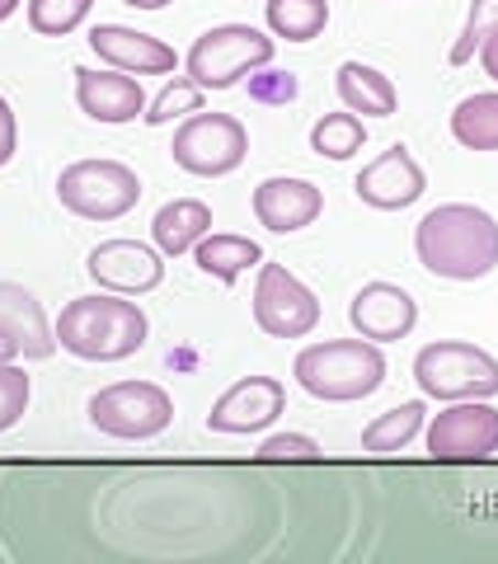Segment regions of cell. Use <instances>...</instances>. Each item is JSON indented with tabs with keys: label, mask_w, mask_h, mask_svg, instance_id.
<instances>
[{
	"label": "cell",
	"mask_w": 498,
	"mask_h": 564,
	"mask_svg": "<svg viewBox=\"0 0 498 564\" xmlns=\"http://www.w3.org/2000/svg\"><path fill=\"white\" fill-rule=\"evenodd\" d=\"M414 254L433 278L479 282L498 269V221L475 203H442L419 221Z\"/></svg>",
	"instance_id": "6da1fadb"
},
{
	"label": "cell",
	"mask_w": 498,
	"mask_h": 564,
	"mask_svg": "<svg viewBox=\"0 0 498 564\" xmlns=\"http://www.w3.org/2000/svg\"><path fill=\"white\" fill-rule=\"evenodd\" d=\"M147 311L118 292L76 296L57 315V348H66L80 362H122L147 348Z\"/></svg>",
	"instance_id": "7a4b0ae2"
},
{
	"label": "cell",
	"mask_w": 498,
	"mask_h": 564,
	"mask_svg": "<svg viewBox=\"0 0 498 564\" xmlns=\"http://www.w3.org/2000/svg\"><path fill=\"white\" fill-rule=\"evenodd\" d=\"M292 377L301 381V391L329 404H353L381 391L386 381V358L371 339H325L296 352Z\"/></svg>",
	"instance_id": "3957f363"
},
{
	"label": "cell",
	"mask_w": 498,
	"mask_h": 564,
	"mask_svg": "<svg viewBox=\"0 0 498 564\" xmlns=\"http://www.w3.org/2000/svg\"><path fill=\"white\" fill-rule=\"evenodd\" d=\"M273 52L278 43L255 24H217L188 47L184 70L198 90H230L245 76H255L259 66H269Z\"/></svg>",
	"instance_id": "277c9868"
},
{
	"label": "cell",
	"mask_w": 498,
	"mask_h": 564,
	"mask_svg": "<svg viewBox=\"0 0 498 564\" xmlns=\"http://www.w3.org/2000/svg\"><path fill=\"white\" fill-rule=\"evenodd\" d=\"M414 381L429 400H489L498 395V358L466 339H437L419 348Z\"/></svg>",
	"instance_id": "5b68a950"
},
{
	"label": "cell",
	"mask_w": 498,
	"mask_h": 564,
	"mask_svg": "<svg viewBox=\"0 0 498 564\" xmlns=\"http://www.w3.org/2000/svg\"><path fill=\"white\" fill-rule=\"evenodd\" d=\"M57 198L71 217L85 221H118L141 203V180L122 161H76L62 170Z\"/></svg>",
	"instance_id": "8992f818"
},
{
	"label": "cell",
	"mask_w": 498,
	"mask_h": 564,
	"mask_svg": "<svg viewBox=\"0 0 498 564\" xmlns=\"http://www.w3.org/2000/svg\"><path fill=\"white\" fill-rule=\"evenodd\" d=\"M90 423L118 443H151L174 423V400L155 381H118L90 395Z\"/></svg>",
	"instance_id": "52a82bcc"
},
{
	"label": "cell",
	"mask_w": 498,
	"mask_h": 564,
	"mask_svg": "<svg viewBox=\"0 0 498 564\" xmlns=\"http://www.w3.org/2000/svg\"><path fill=\"white\" fill-rule=\"evenodd\" d=\"M170 155L174 165L198 174V180H221V174L240 170L245 155H249V132L240 118L230 113H188L180 122V132L170 141Z\"/></svg>",
	"instance_id": "ba28073f"
},
{
	"label": "cell",
	"mask_w": 498,
	"mask_h": 564,
	"mask_svg": "<svg viewBox=\"0 0 498 564\" xmlns=\"http://www.w3.org/2000/svg\"><path fill=\"white\" fill-rule=\"evenodd\" d=\"M255 325L269 334V339H306V334L320 325L315 292L296 273L282 269V263H259Z\"/></svg>",
	"instance_id": "9c48e42d"
},
{
	"label": "cell",
	"mask_w": 498,
	"mask_h": 564,
	"mask_svg": "<svg viewBox=\"0 0 498 564\" xmlns=\"http://www.w3.org/2000/svg\"><path fill=\"white\" fill-rule=\"evenodd\" d=\"M498 452V410L489 400H452L429 423V456L433 462H489Z\"/></svg>",
	"instance_id": "30bf717a"
},
{
	"label": "cell",
	"mask_w": 498,
	"mask_h": 564,
	"mask_svg": "<svg viewBox=\"0 0 498 564\" xmlns=\"http://www.w3.org/2000/svg\"><path fill=\"white\" fill-rule=\"evenodd\" d=\"M282 410H288V386H282L278 377H245L212 404L207 429L226 433V437H245V433L269 429Z\"/></svg>",
	"instance_id": "8fae6325"
},
{
	"label": "cell",
	"mask_w": 498,
	"mask_h": 564,
	"mask_svg": "<svg viewBox=\"0 0 498 564\" xmlns=\"http://www.w3.org/2000/svg\"><path fill=\"white\" fill-rule=\"evenodd\" d=\"M85 273L118 296H141L165 282V263H160V250L141 240H104L85 259Z\"/></svg>",
	"instance_id": "7c38bea8"
},
{
	"label": "cell",
	"mask_w": 498,
	"mask_h": 564,
	"mask_svg": "<svg viewBox=\"0 0 498 564\" xmlns=\"http://www.w3.org/2000/svg\"><path fill=\"white\" fill-rule=\"evenodd\" d=\"M353 188H358V198L367 207L377 212H400V207H414L423 198V188H429V174H423V165L409 155V147H390L381 151L377 161H371L358 180H353Z\"/></svg>",
	"instance_id": "4fadbf2b"
},
{
	"label": "cell",
	"mask_w": 498,
	"mask_h": 564,
	"mask_svg": "<svg viewBox=\"0 0 498 564\" xmlns=\"http://www.w3.org/2000/svg\"><path fill=\"white\" fill-rule=\"evenodd\" d=\"M348 325L371 344L404 339L419 325V302L404 288H396V282H367L348 302Z\"/></svg>",
	"instance_id": "5bb4252c"
},
{
	"label": "cell",
	"mask_w": 498,
	"mask_h": 564,
	"mask_svg": "<svg viewBox=\"0 0 498 564\" xmlns=\"http://www.w3.org/2000/svg\"><path fill=\"white\" fill-rule=\"evenodd\" d=\"M76 104L85 118L104 122V128H122V122H132L137 113H147V90H141V80L128 76V70H90L80 66L76 70Z\"/></svg>",
	"instance_id": "9a60e30c"
},
{
	"label": "cell",
	"mask_w": 498,
	"mask_h": 564,
	"mask_svg": "<svg viewBox=\"0 0 498 564\" xmlns=\"http://www.w3.org/2000/svg\"><path fill=\"white\" fill-rule=\"evenodd\" d=\"M90 47L104 66L128 70V76H170L180 57L170 43H160L155 33H141L128 24H95L90 29Z\"/></svg>",
	"instance_id": "2e32d148"
},
{
	"label": "cell",
	"mask_w": 498,
	"mask_h": 564,
	"mask_svg": "<svg viewBox=\"0 0 498 564\" xmlns=\"http://www.w3.org/2000/svg\"><path fill=\"white\" fill-rule=\"evenodd\" d=\"M325 212V193L311 180H292V174H273L255 188V217L259 226H269L273 236H296L306 226L320 221Z\"/></svg>",
	"instance_id": "e0dca14e"
},
{
	"label": "cell",
	"mask_w": 498,
	"mask_h": 564,
	"mask_svg": "<svg viewBox=\"0 0 498 564\" xmlns=\"http://www.w3.org/2000/svg\"><path fill=\"white\" fill-rule=\"evenodd\" d=\"M0 329L10 334L20 358H29V362H43L57 352V329L47 325L39 296H33L24 282H0Z\"/></svg>",
	"instance_id": "ac0fdd59"
},
{
	"label": "cell",
	"mask_w": 498,
	"mask_h": 564,
	"mask_svg": "<svg viewBox=\"0 0 498 564\" xmlns=\"http://www.w3.org/2000/svg\"><path fill=\"white\" fill-rule=\"evenodd\" d=\"M339 99L348 113H362V118H390L400 109V90L386 70L367 66V62H344L339 66Z\"/></svg>",
	"instance_id": "d6986e66"
},
{
	"label": "cell",
	"mask_w": 498,
	"mask_h": 564,
	"mask_svg": "<svg viewBox=\"0 0 498 564\" xmlns=\"http://www.w3.org/2000/svg\"><path fill=\"white\" fill-rule=\"evenodd\" d=\"M207 231H212V207L198 203V198H174V203L160 207V212H155V221H151L155 250H160V254H170V259L188 254Z\"/></svg>",
	"instance_id": "ffe728a7"
},
{
	"label": "cell",
	"mask_w": 498,
	"mask_h": 564,
	"mask_svg": "<svg viewBox=\"0 0 498 564\" xmlns=\"http://www.w3.org/2000/svg\"><path fill=\"white\" fill-rule=\"evenodd\" d=\"M193 263L207 273V278H217L221 288H230L245 269H259L263 263V250L255 240H245V236H203L198 245H193Z\"/></svg>",
	"instance_id": "44dd1931"
},
{
	"label": "cell",
	"mask_w": 498,
	"mask_h": 564,
	"mask_svg": "<svg viewBox=\"0 0 498 564\" xmlns=\"http://www.w3.org/2000/svg\"><path fill=\"white\" fill-rule=\"evenodd\" d=\"M423 400H404L396 410H386L381 419H371L362 429V452L367 456H396L400 447L414 443V433L423 429Z\"/></svg>",
	"instance_id": "7402d4cb"
},
{
	"label": "cell",
	"mask_w": 498,
	"mask_h": 564,
	"mask_svg": "<svg viewBox=\"0 0 498 564\" xmlns=\"http://www.w3.org/2000/svg\"><path fill=\"white\" fill-rule=\"evenodd\" d=\"M452 137L466 151H498V90L461 99L452 113Z\"/></svg>",
	"instance_id": "603a6c76"
},
{
	"label": "cell",
	"mask_w": 498,
	"mask_h": 564,
	"mask_svg": "<svg viewBox=\"0 0 498 564\" xmlns=\"http://www.w3.org/2000/svg\"><path fill=\"white\" fill-rule=\"evenodd\" d=\"M269 14V29L273 39H288V43H311L325 33L329 24V0H269L263 6Z\"/></svg>",
	"instance_id": "cb8c5ba5"
},
{
	"label": "cell",
	"mask_w": 498,
	"mask_h": 564,
	"mask_svg": "<svg viewBox=\"0 0 498 564\" xmlns=\"http://www.w3.org/2000/svg\"><path fill=\"white\" fill-rule=\"evenodd\" d=\"M367 147V128L358 113H325L311 128V151L325 155V161H348Z\"/></svg>",
	"instance_id": "d4e9b609"
},
{
	"label": "cell",
	"mask_w": 498,
	"mask_h": 564,
	"mask_svg": "<svg viewBox=\"0 0 498 564\" xmlns=\"http://www.w3.org/2000/svg\"><path fill=\"white\" fill-rule=\"evenodd\" d=\"M95 0H29V29L43 39H66L90 20Z\"/></svg>",
	"instance_id": "484cf974"
},
{
	"label": "cell",
	"mask_w": 498,
	"mask_h": 564,
	"mask_svg": "<svg viewBox=\"0 0 498 564\" xmlns=\"http://www.w3.org/2000/svg\"><path fill=\"white\" fill-rule=\"evenodd\" d=\"M198 109H203V90L188 76H180V80L165 85V90L147 104V113H141V118H147L151 128H165V122L184 118V113H198Z\"/></svg>",
	"instance_id": "4316f807"
},
{
	"label": "cell",
	"mask_w": 498,
	"mask_h": 564,
	"mask_svg": "<svg viewBox=\"0 0 498 564\" xmlns=\"http://www.w3.org/2000/svg\"><path fill=\"white\" fill-rule=\"evenodd\" d=\"M494 29H498V0H470L466 29H461V39L452 43V66H466Z\"/></svg>",
	"instance_id": "83f0119b"
},
{
	"label": "cell",
	"mask_w": 498,
	"mask_h": 564,
	"mask_svg": "<svg viewBox=\"0 0 498 564\" xmlns=\"http://www.w3.org/2000/svg\"><path fill=\"white\" fill-rule=\"evenodd\" d=\"M29 395H33V381H29L24 367H14V362L0 367V433L24 419Z\"/></svg>",
	"instance_id": "f1b7e54d"
},
{
	"label": "cell",
	"mask_w": 498,
	"mask_h": 564,
	"mask_svg": "<svg viewBox=\"0 0 498 564\" xmlns=\"http://www.w3.org/2000/svg\"><path fill=\"white\" fill-rule=\"evenodd\" d=\"M320 443L315 437H306V433H278V437H269V443H259V452H255V462H320Z\"/></svg>",
	"instance_id": "f546056e"
},
{
	"label": "cell",
	"mask_w": 498,
	"mask_h": 564,
	"mask_svg": "<svg viewBox=\"0 0 498 564\" xmlns=\"http://www.w3.org/2000/svg\"><path fill=\"white\" fill-rule=\"evenodd\" d=\"M14 151H20V122H14V109L0 95V170L14 161Z\"/></svg>",
	"instance_id": "4dcf8cb0"
},
{
	"label": "cell",
	"mask_w": 498,
	"mask_h": 564,
	"mask_svg": "<svg viewBox=\"0 0 498 564\" xmlns=\"http://www.w3.org/2000/svg\"><path fill=\"white\" fill-rule=\"evenodd\" d=\"M479 66H485V76L498 85V29L489 33L485 43H479Z\"/></svg>",
	"instance_id": "1f68e13d"
},
{
	"label": "cell",
	"mask_w": 498,
	"mask_h": 564,
	"mask_svg": "<svg viewBox=\"0 0 498 564\" xmlns=\"http://www.w3.org/2000/svg\"><path fill=\"white\" fill-rule=\"evenodd\" d=\"M14 358H20V348H14V339H10L6 329H0V367H6V362H14Z\"/></svg>",
	"instance_id": "d6a6232c"
},
{
	"label": "cell",
	"mask_w": 498,
	"mask_h": 564,
	"mask_svg": "<svg viewBox=\"0 0 498 564\" xmlns=\"http://www.w3.org/2000/svg\"><path fill=\"white\" fill-rule=\"evenodd\" d=\"M122 6H132V10H165L170 0H122Z\"/></svg>",
	"instance_id": "836d02e7"
},
{
	"label": "cell",
	"mask_w": 498,
	"mask_h": 564,
	"mask_svg": "<svg viewBox=\"0 0 498 564\" xmlns=\"http://www.w3.org/2000/svg\"><path fill=\"white\" fill-rule=\"evenodd\" d=\"M14 10H20V0H0V20H10Z\"/></svg>",
	"instance_id": "e575fe53"
}]
</instances>
